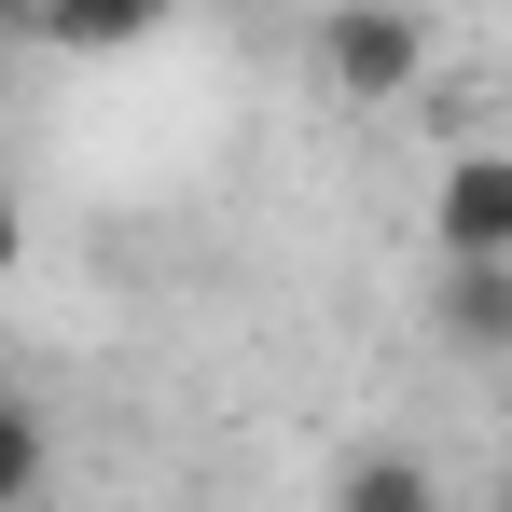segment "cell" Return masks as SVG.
Masks as SVG:
<instances>
[{"instance_id":"6da1fadb","label":"cell","mask_w":512,"mask_h":512,"mask_svg":"<svg viewBox=\"0 0 512 512\" xmlns=\"http://www.w3.org/2000/svg\"><path fill=\"white\" fill-rule=\"evenodd\" d=\"M319 70H333V97H360V111L416 97L429 84V14H402V0H333V14H319Z\"/></svg>"},{"instance_id":"7a4b0ae2","label":"cell","mask_w":512,"mask_h":512,"mask_svg":"<svg viewBox=\"0 0 512 512\" xmlns=\"http://www.w3.org/2000/svg\"><path fill=\"white\" fill-rule=\"evenodd\" d=\"M167 14L180 0H28V42H56V56H139Z\"/></svg>"},{"instance_id":"3957f363","label":"cell","mask_w":512,"mask_h":512,"mask_svg":"<svg viewBox=\"0 0 512 512\" xmlns=\"http://www.w3.org/2000/svg\"><path fill=\"white\" fill-rule=\"evenodd\" d=\"M429 222H443V250H512V153H457Z\"/></svg>"},{"instance_id":"277c9868","label":"cell","mask_w":512,"mask_h":512,"mask_svg":"<svg viewBox=\"0 0 512 512\" xmlns=\"http://www.w3.org/2000/svg\"><path fill=\"white\" fill-rule=\"evenodd\" d=\"M443 333L471 346V360L512 346V250H443Z\"/></svg>"},{"instance_id":"5b68a950","label":"cell","mask_w":512,"mask_h":512,"mask_svg":"<svg viewBox=\"0 0 512 512\" xmlns=\"http://www.w3.org/2000/svg\"><path fill=\"white\" fill-rule=\"evenodd\" d=\"M42 471H56L42 416H28V402H0V512H14V499H42Z\"/></svg>"},{"instance_id":"8992f818","label":"cell","mask_w":512,"mask_h":512,"mask_svg":"<svg viewBox=\"0 0 512 512\" xmlns=\"http://www.w3.org/2000/svg\"><path fill=\"white\" fill-rule=\"evenodd\" d=\"M333 499H346V512H429V471H416V457H360Z\"/></svg>"},{"instance_id":"52a82bcc","label":"cell","mask_w":512,"mask_h":512,"mask_svg":"<svg viewBox=\"0 0 512 512\" xmlns=\"http://www.w3.org/2000/svg\"><path fill=\"white\" fill-rule=\"evenodd\" d=\"M28 263V208H14V180H0V277Z\"/></svg>"},{"instance_id":"ba28073f","label":"cell","mask_w":512,"mask_h":512,"mask_svg":"<svg viewBox=\"0 0 512 512\" xmlns=\"http://www.w3.org/2000/svg\"><path fill=\"white\" fill-rule=\"evenodd\" d=\"M0 42H28V0H0Z\"/></svg>"}]
</instances>
